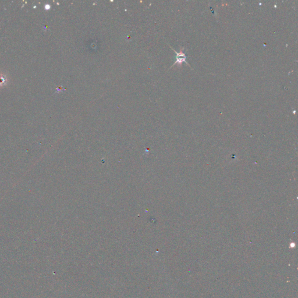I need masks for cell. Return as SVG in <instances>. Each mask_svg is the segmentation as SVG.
Returning <instances> with one entry per match:
<instances>
[{"mask_svg":"<svg viewBox=\"0 0 298 298\" xmlns=\"http://www.w3.org/2000/svg\"><path fill=\"white\" fill-rule=\"evenodd\" d=\"M7 82V78L5 75L0 74V86L4 85Z\"/></svg>","mask_w":298,"mask_h":298,"instance_id":"obj_2","label":"cell"},{"mask_svg":"<svg viewBox=\"0 0 298 298\" xmlns=\"http://www.w3.org/2000/svg\"><path fill=\"white\" fill-rule=\"evenodd\" d=\"M174 51V52L176 54V61L173 64V66L175 64H181L183 62H186V61H185L186 60V56H185V54L183 53L182 52V51L181 50L179 53H177L175 50H174L173 48H172Z\"/></svg>","mask_w":298,"mask_h":298,"instance_id":"obj_1","label":"cell"}]
</instances>
